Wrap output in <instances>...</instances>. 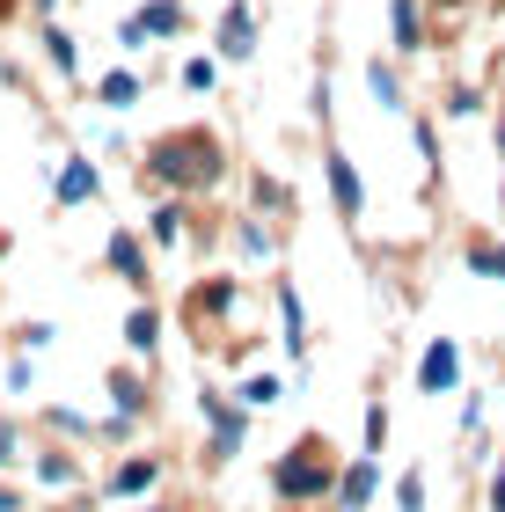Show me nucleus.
Listing matches in <instances>:
<instances>
[{"label":"nucleus","instance_id":"f257e3e1","mask_svg":"<svg viewBox=\"0 0 505 512\" xmlns=\"http://www.w3.org/2000/svg\"><path fill=\"white\" fill-rule=\"evenodd\" d=\"M147 169L162 176V183H213L220 176V147L205 132H169L162 147L147 154Z\"/></svg>","mask_w":505,"mask_h":512},{"label":"nucleus","instance_id":"f03ea898","mask_svg":"<svg viewBox=\"0 0 505 512\" xmlns=\"http://www.w3.org/2000/svg\"><path fill=\"white\" fill-rule=\"evenodd\" d=\"M323 483H330V469H315V454L279 461V491H286V498H308V491H323Z\"/></svg>","mask_w":505,"mask_h":512},{"label":"nucleus","instance_id":"7ed1b4c3","mask_svg":"<svg viewBox=\"0 0 505 512\" xmlns=\"http://www.w3.org/2000/svg\"><path fill=\"white\" fill-rule=\"evenodd\" d=\"M249 44H257L249 8H227V15H220V52H227V59H249Z\"/></svg>","mask_w":505,"mask_h":512},{"label":"nucleus","instance_id":"20e7f679","mask_svg":"<svg viewBox=\"0 0 505 512\" xmlns=\"http://www.w3.org/2000/svg\"><path fill=\"white\" fill-rule=\"evenodd\" d=\"M330 191H337L344 213H359V198H366V191H359V176H352V161H344L337 147H330Z\"/></svg>","mask_w":505,"mask_h":512},{"label":"nucleus","instance_id":"39448f33","mask_svg":"<svg viewBox=\"0 0 505 512\" xmlns=\"http://www.w3.org/2000/svg\"><path fill=\"white\" fill-rule=\"evenodd\" d=\"M132 22H140L147 37H176V30H183V8H176V0H154V8H140Z\"/></svg>","mask_w":505,"mask_h":512},{"label":"nucleus","instance_id":"423d86ee","mask_svg":"<svg viewBox=\"0 0 505 512\" xmlns=\"http://www.w3.org/2000/svg\"><path fill=\"white\" fill-rule=\"evenodd\" d=\"M59 198H66V205L96 198V169H88V161H66V176H59Z\"/></svg>","mask_w":505,"mask_h":512},{"label":"nucleus","instance_id":"0eeeda50","mask_svg":"<svg viewBox=\"0 0 505 512\" xmlns=\"http://www.w3.org/2000/svg\"><path fill=\"white\" fill-rule=\"evenodd\" d=\"M418 37H425V15H418V0H396V44L410 52Z\"/></svg>","mask_w":505,"mask_h":512},{"label":"nucleus","instance_id":"6e6552de","mask_svg":"<svg viewBox=\"0 0 505 512\" xmlns=\"http://www.w3.org/2000/svg\"><path fill=\"white\" fill-rule=\"evenodd\" d=\"M96 96H103V103H110V110H125V103H132V96H140V74H110V81H103V88H96Z\"/></svg>","mask_w":505,"mask_h":512},{"label":"nucleus","instance_id":"1a4fd4ad","mask_svg":"<svg viewBox=\"0 0 505 512\" xmlns=\"http://www.w3.org/2000/svg\"><path fill=\"white\" fill-rule=\"evenodd\" d=\"M366 88H374V103H388V110L403 103V88H396V74H388V66H366Z\"/></svg>","mask_w":505,"mask_h":512},{"label":"nucleus","instance_id":"9d476101","mask_svg":"<svg viewBox=\"0 0 505 512\" xmlns=\"http://www.w3.org/2000/svg\"><path fill=\"white\" fill-rule=\"evenodd\" d=\"M454 381V352H447V344H440V352H432L425 359V388H447Z\"/></svg>","mask_w":505,"mask_h":512},{"label":"nucleus","instance_id":"9b49d317","mask_svg":"<svg viewBox=\"0 0 505 512\" xmlns=\"http://www.w3.org/2000/svg\"><path fill=\"white\" fill-rule=\"evenodd\" d=\"M44 52L59 59V74H74V37H66V30H44Z\"/></svg>","mask_w":505,"mask_h":512},{"label":"nucleus","instance_id":"f8f14e48","mask_svg":"<svg viewBox=\"0 0 505 512\" xmlns=\"http://www.w3.org/2000/svg\"><path fill=\"white\" fill-rule=\"evenodd\" d=\"M110 256H118L125 278H140V242H132V235H118V249H110Z\"/></svg>","mask_w":505,"mask_h":512},{"label":"nucleus","instance_id":"ddd939ff","mask_svg":"<svg viewBox=\"0 0 505 512\" xmlns=\"http://www.w3.org/2000/svg\"><path fill=\"white\" fill-rule=\"evenodd\" d=\"M213 74H220L213 59H191V66H183V88H213Z\"/></svg>","mask_w":505,"mask_h":512},{"label":"nucleus","instance_id":"4468645a","mask_svg":"<svg viewBox=\"0 0 505 512\" xmlns=\"http://www.w3.org/2000/svg\"><path fill=\"white\" fill-rule=\"evenodd\" d=\"M147 483H154V461H132V469L118 476V491H147Z\"/></svg>","mask_w":505,"mask_h":512},{"label":"nucleus","instance_id":"2eb2a0df","mask_svg":"<svg viewBox=\"0 0 505 512\" xmlns=\"http://www.w3.org/2000/svg\"><path fill=\"white\" fill-rule=\"evenodd\" d=\"M469 264H476V271H484V278H491V271L505 278V249H476V256H469Z\"/></svg>","mask_w":505,"mask_h":512},{"label":"nucleus","instance_id":"dca6fc26","mask_svg":"<svg viewBox=\"0 0 505 512\" xmlns=\"http://www.w3.org/2000/svg\"><path fill=\"white\" fill-rule=\"evenodd\" d=\"M8 447H15V432H8V425H0V454H8Z\"/></svg>","mask_w":505,"mask_h":512},{"label":"nucleus","instance_id":"f3484780","mask_svg":"<svg viewBox=\"0 0 505 512\" xmlns=\"http://www.w3.org/2000/svg\"><path fill=\"white\" fill-rule=\"evenodd\" d=\"M498 205H505V191H498Z\"/></svg>","mask_w":505,"mask_h":512}]
</instances>
